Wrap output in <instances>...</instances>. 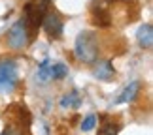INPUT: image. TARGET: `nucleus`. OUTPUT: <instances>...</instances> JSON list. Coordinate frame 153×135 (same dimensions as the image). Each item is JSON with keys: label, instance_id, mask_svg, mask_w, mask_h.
<instances>
[{"label": "nucleus", "instance_id": "1", "mask_svg": "<svg viewBox=\"0 0 153 135\" xmlns=\"http://www.w3.org/2000/svg\"><path fill=\"white\" fill-rule=\"evenodd\" d=\"M74 51H76V56H78L81 62L95 64L98 60V55H100L97 34L91 32V30L79 32L78 38H76V43H74Z\"/></svg>", "mask_w": 153, "mask_h": 135}, {"label": "nucleus", "instance_id": "2", "mask_svg": "<svg viewBox=\"0 0 153 135\" xmlns=\"http://www.w3.org/2000/svg\"><path fill=\"white\" fill-rule=\"evenodd\" d=\"M17 86V62L11 58L0 60V92L10 94Z\"/></svg>", "mask_w": 153, "mask_h": 135}, {"label": "nucleus", "instance_id": "3", "mask_svg": "<svg viewBox=\"0 0 153 135\" xmlns=\"http://www.w3.org/2000/svg\"><path fill=\"white\" fill-rule=\"evenodd\" d=\"M6 42L11 49H25L28 45L30 36H28V25L25 19H19L11 25V28L8 30V36H6Z\"/></svg>", "mask_w": 153, "mask_h": 135}, {"label": "nucleus", "instance_id": "4", "mask_svg": "<svg viewBox=\"0 0 153 135\" xmlns=\"http://www.w3.org/2000/svg\"><path fill=\"white\" fill-rule=\"evenodd\" d=\"M42 28L51 39H59L62 36V19L57 11H45L44 19H42Z\"/></svg>", "mask_w": 153, "mask_h": 135}, {"label": "nucleus", "instance_id": "5", "mask_svg": "<svg viewBox=\"0 0 153 135\" xmlns=\"http://www.w3.org/2000/svg\"><path fill=\"white\" fill-rule=\"evenodd\" d=\"M115 69H114V64L111 60H97L95 62V68H93V75L98 79V81H110L114 77Z\"/></svg>", "mask_w": 153, "mask_h": 135}, {"label": "nucleus", "instance_id": "6", "mask_svg": "<svg viewBox=\"0 0 153 135\" xmlns=\"http://www.w3.org/2000/svg\"><path fill=\"white\" fill-rule=\"evenodd\" d=\"M136 42L142 49H151L153 45V25L151 23H144L136 32Z\"/></svg>", "mask_w": 153, "mask_h": 135}, {"label": "nucleus", "instance_id": "7", "mask_svg": "<svg viewBox=\"0 0 153 135\" xmlns=\"http://www.w3.org/2000/svg\"><path fill=\"white\" fill-rule=\"evenodd\" d=\"M91 17H93V23H95L97 26H100V28H106V26L111 25V17L108 13V9L102 8L100 4L91 8Z\"/></svg>", "mask_w": 153, "mask_h": 135}, {"label": "nucleus", "instance_id": "8", "mask_svg": "<svg viewBox=\"0 0 153 135\" xmlns=\"http://www.w3.org/2000/svg\"><path fill=\"white\" fill-rule=\"evenodd\" d=\"M138 92H140V81H134V83H131L125 90L119 94L117 103H128V101H132V99L138 96Z\"/></svg>", "mask_w": 153, "mask_h": 135}, {"label": "nucleus", "instance_id": "9", "mask_svg": "<svg viewBox=\"0 0 153 135\" xmlns=\"http://www.w3.org/2000/svg\"><path fill=\"white\" fill-rule=\"evenodd\" d=\"M79 103H81V98H79L78 90H72V92L64 94L61 98V107L62 109H76V107H79Z\"/></svg>", "mask_w": 153, "mask_h": 135}, {"label": "nucleus", "instance_id": "10", "mask_svg": "<svg viewBox=\"0 0 153 135\" xmlns=\"http://www.w3.org/2000/svg\"><path fill=\"white\" fill-rule=\"evenodd\" d=\"M68 75V68L64 66L62 62H57V64H49V79H64Z\"/></svg>", "mask_w": 153, "mask_h": 135}, {"label": "nucleus", "instance_id": "11", "mask_svg": "<svg viewBox=\"0 0 153 135\" xmlns=\"http://www.w3.org/2000/svg\"><path fill=\"white\" fill-rule=\"evenodd\" d=\"M49 60L45 58V60H42V64L38 66V79L40 81H48L49 79Z\"/></svg>", "mask_w": 153, "mask_h": 135}, {"label": "nucleus", "instance_id": "12", "mask_svg": "<svg viewBox=\"0 0 153 135\" xmlns=\"http://www.w3.org/2000/svg\"><path fill=\"white\" fill-rule=\"evenodd\" d=\"M97 126V116L95 115H87L83 120H81V131H91L93 128Z\"/></svg>", "mask_w": 153, "mask_h": 135}, {"label": "nucleus", "instance_id": "13", "mask_svg": "<svg viewBox=\"0 0 153 135\" xmlns=\"http://www.w3.org/2000/svg\"><path fill=\"white\" fill-rule=\"evenodd\" d=\"M117 131H119L117 124H104L100 130V135H117Z\"/></svg>", "mask_w": 153, "mask_h": 135}, {"label": "nucleus", "instance_id": "14", "mask_svg": "<svg viewBox=\"0 0 153 135\" xmlns=\"http://www.w3.org/2000/svg\"><path fill=\"white\" fill-rule=\"evenodd\" d=\"M0 135H15V133H13V130H11V128H8V126H6V130H4L2 133H0Z\"/></svg>", "mask_w": 153, "mask_h": 135}]
</instances>
